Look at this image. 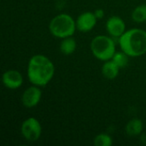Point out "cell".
<instances>
[{"label": "cell", "instance_id": "cell-1", "mask_svg": "<svg viewBox=\"0 0 146 146\" xmlns=\"http://www.w3.org/2000/svg\"><path fill=\"white\" fill-rule=\"evenodd\" d=\"M55 74L52 62L44 55H35L31 57L27 66V77L29 81L38 86L47 85Z\"/></svg>", "mask_w": 146, "mask_h": 146}, {"label": "cell", "instance_id": "cell-2", "mask_svg": "<svg viewBox=\"0 0 146 146\" xmlns=\"http://www.w3.org/2000/svg\"><path fill=\"white\" fill-rule=\"evenodd\" d=\"M119 44L127 56H140L146 53V31L140 28L127 30L119 38Z\"/></svg>", "mask_w": 146, "mask_h": 146}, {"label": "cell", "instance_id": "cell-3", "mask_svg": "<svg viewBox=\"0 0 146 146\" xmlns=\"http://www.w3.org/2000/svg\"><path fill=\"white\" fill-rule=\"evenodd\" d=\"M76 22L73 17L68 14H60L55 16L50 22L49 29L51 34L59 38H65L74 35Z\"/></svg>", "mask_w": 146, "mask_h": 146}, {"label": "cell", "instance_id": "cell-4", "mask_svg": "<svg viewBox=\"0 0 146 146\" xmlns=\"http://www.w3.org/2000/svg\"><path fill=\"white\" fill-rule=\"evenodd\" d=\"M91 50L97 59L106 62L113 58L115 53V44L111 38L98 35L92 40Z\"/></svg>", "mask_w": 146, "mask_h": 146}, {"label": "cell", "instance_id": "cell-5", "mask_svg": "<svg viewBox=\"0 0 146 146\" xmlns=\"http://www.w3.org/2000/svg\"><path fill=\"white\" fill-rule=\"evenodd\" d=\"M21 134L28 141H37L42 133V127L39 121L34 118L30 117L25 120L21 125Z\"/></svg>", "mask_w": 146, "mask_h": 146}, {"label": "cell", "instance_id": "cell-6", "mask_svg": "<svg viewBox=\"0 0 146 146\" xmlns=\"http://www.w3.org/2000/svg\"><path fill=\"white\" fill-rule=\"evenodd\" d=\"M37 86L35 85L33 86H30L23 92L21 102L26 108L35 107L39 103L42 97V92L41 90Z\"/></svg>", "mask_w": 146, "mask_h": 146}, {"label": "cell", "instance_id": "cell-7", "mask_svg": "<svg viewBox=\"0 0 146 146\" xmlns=\"http://www.w3.org/2000/svg\"><path fill=\"white\" fill-rule=\"evenodd\" d=\"M97 16L92 12H85L79 15L76 21V27L79 31L86 33L91 31L97 23Z\"/></svg>", "mask_w": 146, "mask_h": 146}, {"label": "cell", "instance_id": "cell-8", "mask_svg": "<svg viewBox=\"0 0 146 146\" xmlns=\"http://www.w3.org/2000/svg\"><path fill=\"white\" fill-rule=\"evenodd\" d=\"M107 32L112 37L120 38L126 32V25L124 21L120 16H111L106 22Z\"/></svg>", "mask_w": 146, "mask_h": 146}, {"label": "cell", "instance_id": "cell-9", "mask_svg": "<svg viewBox=\"0 0 146 146\" xmlns=\"http://www.w3.org/2000/svg\"><path fill=\"white\" fill-rule=\"evenodd\" d=\"M2 80L3 85L9 89H17L23 83V78L21 74L19 71L14 69H10L4 72Z\"/></svg>", "mask_w": 146, "mask_h": 146}, {"label": "cell", "instance_id": "cell-10", "mask_svg": "<svg viewBox=\"0 0 146 146\" xmlns=\"http://www.w3.org/2000/svg\"><path fill=\"white\" fill-rule=\"evenodd\" d=\"M119 66L111 59L106 61L105 63L102 67V73L103 75L108 80H114L119 74Z\"/></svg>", "mask_w": 146, "mask_h": 146}, {"label": "cell", "instance_id": "cell-11", "mask_svg": "<svg viewBox=\"0 0 146 146\" xmlns=\"http://www.w3.org/2000/svg\"><path fill=\"white\" fill-rule=\"evenodd\" d=\"M144 129L143 122L140 119H132L126 126V132L130 136H138L141 134Z\"/></svg>", "mask_w": 146, "mask_h": 146}, {"label": "cell", "instance_id": "cell-12", "mask_svg": "<svg viewBox=\"0 0 146 146\" xmlns=\"http://www.w3.org/2000/svg\"><path fill=\"white\" fill-rule=\"evenodd\" d=\"M75 49H76V41L73 38L68 37L63 38L60 45V50L63 54L70 55L74 52Z\"/></svg>", "mask_w": 146, "mask_h": 146}, {"label": "cell", "instance_id": "cell-13", "mask_svg": "<svg viewBox=\"0 0 146 146\" xmlns=\"http://www.w3.org/2000/svg\"><path fill=\"white\" fill-rule=\"evenodd\" d=\"M132 18L135 22L142 23L146 21V4H141L136 7L133 13Z\"/></svg>", "mask_w": 146, "mask_h": 146}, {"label": "cell", "instance_id": "cell-14", "mask_svg": "<svg viewBox=\"0 0 146 146\" xmlns=\"http://www.w3.org/2000/svg\"><path fill=\"white\" fill-rule=\"evenodd\" d=\"M93 144L96 146H111L113 145V140L110 135L100 133L95 137Z\"/></svg>", "mask_w": 146, "mask_h": 146}, {"label": "cell", "instance_id": "cell-15", "mask_svg": "<svg viewBox=\"0 0 146 146\" xmlns=\"http://www.w3.org/2000/svg\"><path fill=\"white\" fill-rule=\"evenodd\" d=\"M128 56L125 52H115L112 60L119 66L120 68H124L127 65L128 63Z\"/></svg>", "mask_w": 146, "mask_h": 146}, {"label": "cell", "instance_id": "cell-16", "mask_svg": "<svg viewBox=\"0 0 146 146\" xmlns=\"http://www.w3.org/2000/svg\"><path fill=\"white\" fill-rule=\"evenodd\" d=\"M95 15L97 17H102L104 15V12L101 10V9H98L96 12H95Z\"/></svg>", "mask_w": 146, "mask_h": 146}]
</instances>
